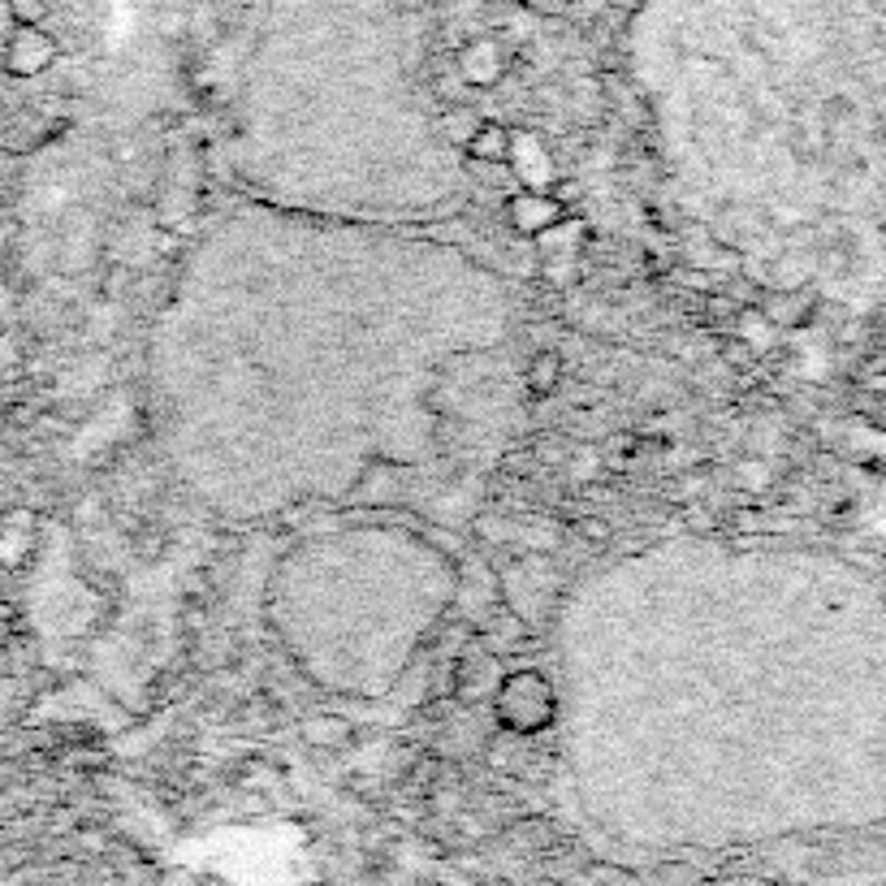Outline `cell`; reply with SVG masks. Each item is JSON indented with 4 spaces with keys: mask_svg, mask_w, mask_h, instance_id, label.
<instances>
[{
    "mask_svg": "<svg viewBox=\"0 0 886 886\" xmlns=\"http://www.w3.org/2000/svg\"><path fill=\"white\" fill-rule=\"evenodd\" d=\"M558 701L554 687L541 670H511L502 683H498V696H493V718L506 735H537L554 722Z\"/></svg>",
    "mask_w": 886,
    "mask_h": 886,
    "instance_id": "6da1fadb",
    "label": "cell"
},
{
    "mask_svg": "<svg viewBox=\"0 0 886 886\" xmlns=\"http://www.w3.org/2000/svg\"><path fill=\"white\" fill-rule=\"evenodd\" d=\"M458 79L463 83H471L476 92H489V87H498L502 79H506V70H511V52H506V44L498 39V35H471V39H463L458 44Z\"/></svg>",
    "mask_w": 886,
    "mask_h": 886,
    "instance_id": "7a4b0ae2",
    "label": "cell"
},
{
    "mask_svg": "<svg viewBox=\"0 0 886 886\" xmlns=\"http://www.w3.org/2000/svg\"><path fill=\"white\" fill-rule=\"evenodd\" d=\"M57 57H61V44L44 26H13V35L4 39V70L13 79H35L52 70Z\"/></svg>",
    "mask_w": 886,
    "mask_h": 886,
    "instance_id": "3957f363",
    "label": "cell"
},
{
    "mask_svg": "<svg viewBox=\"0 0 886 886\" xmlns=\"http://www.w3.org/2000/svg\"><path fill=\"white\" fill-rule=\"evenodd\" d=\"M506 222H511L515 234H546L558 222H566V208L558 200H550V191L546 195H515L506 204Z\"/></svg>",
    "mask_w": 886,
    "mask_h": 886,
    "instance_id": "277c9868",
    "label": "cell"
},
{
    "mask_svg": "<svg viewBox=\"0 0 886 886\" xmlns=\"http://www.w3.org/2000/svg\"><path fill=\"white\" fill-rule=\"evenodd\" d=\"M562 372H566V359H562V350L546 346V350H537V355L528 359L524 385H528V394H532V398H554L558 385H562Z\"/></svg>",
    "mask_w": 886,
    "mask_h": 886,
    "instance_id": "5b68a950",
    "label": "cell"
},
{
    "mask_svg": "<svg viewBox=\"0 0 886 886\" xmlns=\"http://www.w3.org/2000/svg\"><path fill=\"white\" fill-rule=\"evenodd\" d=\"M511 130L506 125H498V121H480V130L471 134V143H467V156L471 160H489V165H506L511 160Z\"/></svg>",
    "mask_w": 886,
    "mask_h": 886,
    "instance_id": "8992f818",
    "label": "cell"
},
{
    "mask_svg": "<svg viewBox=\"0 0 886 886\" xmlns=\"http://www.w3.org/2000/svg\"><path fill=\"white\" fill-rule=\"evenodd\" d=\"M303 740H308L312 749H321V753H337L342 744H350V740H355V731H350V722H346V718H333V714H312V718H303Z\"/></svg>",
    "mask_w": 886,
    "mask_h": 886,
    "instance_id": "52a82bcc",
    "label": "cell"
},
{
    "mask_svg": "<svg viewBox=\"0 0 886 886\" xmlns=\"http://www.w3.org/2000/svg\"><path fill=\"white\" fill-rule=\"evenodd\" d=\"M476 130H480V112L471 109V105H454V109H445V112H442V134H445V143H454V147H467Z\"/></svg>",
    "mask_w": 886,
    "mask_h": 886,
    "instance_id": "ba28073f",
    "label": "cell"
},
{
    "mask_svg": "<svg viewBox=\"0 0 886 886\" xmlns=\"http://www.w3.org/2000/svg\"><path fill=\"white\" fill-rule=\"evenodd\" d=\"M0 666H4V674H13V679H22L26 670H35L39 666V649L31 645V640H22V632L0 649Z\"/></svg>",
    "mask_w": 886,
    "mask_h": 886,
    "instance_id": "9c48e42d",
    "label": "cell"
},
{
    "mask_svg": "<svg viewBox=\"0 0 886 886\" xmlns=\"http://www.w3.org/2000/svg\"><path fill=\"white\" fill-rule=\"evenodd\" d=\"M242 718H247V727H255V731H273V727H282V709H277V701H273L268 692L251 696V701L242 705Z\"/></svg>",
    "mask_w": 886,
    "mask_h": 886,
    "instance_id": "30bf717a",
    "label": "cell"
},
{
    "mask_svg": "<svg viewBox=\"0 0 886 886\" xmlns=\"http://www.w3.org/2000/svg\"><path fill=\"white\" fill-rule=\"evenodd\" d=\"M48 13H52L48 0H9V17H13V26H44Z\"/></svg>",
    "mask_w": 886,
    "mask_h": 886,
    "instance_id": "8fae6325",
    "label": "cell"
},
{
    "mask_svg": "<svg viewBox=\"0 0 886 886\" xmlns=\"http://www.w3.org/2000/svg\"><path fill=\"white\" fill-rule=\"evenodd\" d=\"M130 554L139 558V562H160V558H165V532H156V528H139L134 541H130Z\"/></svg>",
    "mask_w": 886,
    "mask_h": 886,
    "instance_id": "7c38bea8",
    "label": "cell"
},
{
    "mask_svg": "<svg viewBox=\"0 0 886 886\" xmlns=\"http://www.w3.org/2000/svg\"><path fill=\"white\" fill-rule=\"evenodd\" d=\"M718 355H722V363L727 368H753V359H757V350L735 333V337H722V346H718Z\"/></svg>",
    "mask_w": 886,
    "mask_h": 886,
    "instance_id": "4fadbf2b",
    "label": "cell"
},
{
    "mask_svg": "<svg viewBox=\"0 0 886 886\" xmlns=\"http://www.w3.org/2000/svg\"><path fill=\"white\" fill-rule=\"evenodd\" d=\"M575 532H579V541H588V546L614 541V528H610L601 515H579V519H575Z\"/></svg>",
    "mask_w": 886,
    "mask_h": 886,
    "instance_id": "5bb4252c",
    "label": "cell"
},
{
    "mask_svg": "<svg viewBox=\"0 0 886 886\" xmlns=\"http://www.w3.org/2000/svg\"><path fill=\"white\" fill-rule=\"evenodd\" d=\"M683 524H687L692 532H714V528H718V515H709V506H701V502H687V506H683Z\"/></svg>",
    "mask_w": 886,
    "mask_h": 886,
    "instance_id": "9a60e30c",
    "label": "cell"
},
{
    "mask_svg": "<svg viewBox=\"0 0 886 886\" xmlns=\"http://www.w3.org/2000/svg\"><path fill=\"white\" fill-rule=\"evenodd\" d=\"M550 200H558V204H562V208L571 213V208H575V204L584 200V187H579L575 178H558L554 187H550Z\"/></svg>",
    "mask_w": 886,
    "mask_h": 886,
    "instance_id": "2e32d148",
    "label": "cell"
},
{
    "mask_svg": "<svg viewBox=\"0 0 886 886\" xmlns=\"http://www.w3.org/2000/svg\"><path fill=\"white\" fill-rule=\"evenodd\" d=\"M532 458H541V463H562V458H566V450H562V438H558V433H546V438H537V445H532Z\"/></svg>",
    "mask_w": 886,
    "mask_h": 886,
    "instance_id": "e0dca14e",
    "label": "cell"
},
{
    "mask_svg": "<svg viewBox=\"0 0 886 886\" xmlns=\"http://www.w3.org/2000/svg\"><path fill=\"white\" fill-rule=\"evenodd\" d=\"M519 4H524L528 13H541V17H562L575 0H519Z\"/></svg>",
    "mask_w": 886,
    "mask_h": 886,
    "instance_id": "ac0fdd59",
    "label": "cell"
},
{
    "mask_svg": "<svg viewBox=\"0 0 886 886\" xmlns=\"http://www.w3.org/2000/svg\"><path fill=\"white\" fill-rule=\"evenodd\" d=\"M17 632H22V627H17V614H13L9 606H0V649H4V645H9Z\"/></svg>",
    "mask_w": 886,
    "mask_h": 886,
    "instance_id": "d6986e66",
    "label": "cell"
},
{
    "mask_svg": "<svg viewBox=\"0 0 886 886\" xmlns=\"http://www.w3.org/2000/svg\"><path fill=\"white\" fill-rule=\"evenodd\" d=\"M57 416H61L65 424H83V420H87V403H61Z\"/></svg>",
    "mask_w": 886,
    "mask_h": 886,
    "instance_id": "ffe728a7",
    "label": "cell"
}]
</instances>
